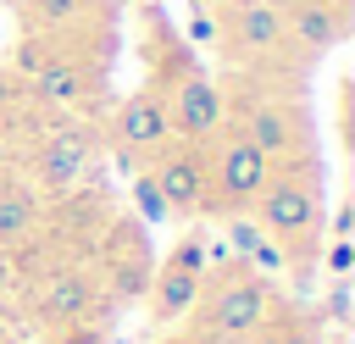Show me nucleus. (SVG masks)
Listing matches in <instances>:
<instances>
[{
    "label": "nucleus",
    "mask_w": 355,
    "mask_h": 344,
    "mask_svg": "<svg viewBox=\"0 0 355 344\" xmlns=\"http://www.w3.org/2000/svg\"><path fill=\"white\" fill-rule=\"evenodd\" d=\"M205 211L211 216H250L255 211V200H261V189H266V155L233 128V122H222L205 144Z\"/></svg>",
    "instance_id": "obj_4"
},
{
    "label": "nucleus",
    "mask_w": 355,
    "mask_h": 344,
    "mask_svg": "<svg viewBox=\"0 0 355 344\" xmlns=\"http://www.w3.org/2000/svg\"><path fill=\"white\" fill-rule=\"evenodd\" d=\"M128 200H133V211L144 216V222H166L172 211H166V200L155 194V183H150V172L144 166H133V183H128Z\"/></svg>",
    "instance_id": "obj_17"
},
{
    "label": "nucleus",
    "mask_w": 355,
    "mask_h": 344,
    "mask_svg": "<svg viewBox=\"0 0 355 344\" xmlns=\"http://www.w3.org/2000/svg\"><path fill=\"white\" fill-rule=\"evenodd\" d=\"M327 272H333V277H349V272H355V244H349V239H333V244H327Z\"/></svg>",
    "instance_id": "obj_20"
},
{
    "label": "nucleus",
    "mask_w": 355,
    "mask_h": 344,
    "mask_svg": "<svg viewBox=\"0 0 355 344\" xmlns=\"http://www.w3.org/2000/svg\"><path fill=\"white\" fill-rule=\"evenodd\" d=\"M349 222H355V205H349V200H344V205H338V216H333V227H327V233H333V239H349Z\"/></svg>",
    "instance_id": "obj_23"
},
{
    "label": "nucleus",
    "mask_w": 355,
    "mask_h": 344,
    "mask_svg": "<svg viewBox=\"0 0 355 344\" xmlns=\"http://www.w3.org/2000/svg\"><path fill=\"white\" fill-rule=\"evenodd\" d=\"M250 216L261 222L266 239L283 244L288 272L316 266V244H322V161L316 155H300V161L272 166Z\"/></svg>",
    "instance_id": "obj_1"
},
{
    "label": "nucleus",
    "mask_w": 355,
    "mask_h": 344,
    "mask_svg": "<svg viewBox=\"0 0 355 344\" xmlns=\"http://www.w3.org/2000/svg\"><path fill=\"white\" fill-rule=\"evenodd\" d=\"M6 6H17V11H22V6H33V0H6Z\"/></svg>",
    "instance_id": "obj_26"
},
{
    "label": "nucleus",
    "mask_w": 355,
    "mask_h": 344,
    "mask_svg": "<svg viewBox=\"0 0 355 344\" xmlns=\"http://www.w3.org/2000/svg\"><path fill=\"white\" fill-rule=\"evenodd\" d=\"M161 105H166V122H172V139H189V144H205L222 122H227V100H222V83L205 78L194 61H178L172 83L155 89Z\"/></svg>",
    "instance_id": "obj_7"
},
{
    "label": "nucleus",
    "mask_w": 355,
    "mask_h": 344,
    "mask_svg": "<svg viewBox=\"0 0 355 344\" xmlns=\"http://www.w3.org/2000/svg\"><path fill=\"white\" fill-rule=\"evenodd\" d=\"M277 17H283V39H288V55L300 67H316L333 44H344L349 22L327 6V0H277Z\"/></svg>",
    "instance_id": "obj_11"
},
{
    "label": "nucleus",
    "mask_w": 355,
    "mask_h": 344,
    "mask_svg": "<svg viewBox=\"0 0 355 344\" xmlns=\"http://www.w3.org/2000/svg\"><path fill=\"white\" fill-rule=\"evenodd\" d=\"M0 344H22V322L11 316V305L0 300Z\"/></svg>",
    "instance_id": "obj_21"
},
{
    "label": "nucleus",
    "mask_w": 355,
    "mask_h": 344,
    "mask_svg": "<svg viewBox=\"0 0 355 344\" xmlns=\"http://www.w3.org/2000/svg\"><path fill=\"white\" fill-rule=\"evenodd\" d=\"M22 294H28V316L50 333H61L72 322H100L111 311V289H105L100 266H89V261H55V266L33 272L22 283Z\"/></svg>",
    "instance_id": "obj_5"
},
{
    "label": "nucleus",
    "mask_w": 355,
    "mask_h": 344,
    "mask_svg": "<svg viewBox=\"0 0 355 344\" xmlns=\"http://www.w3.org/2000/svg\"><path fill=\"white\" fill-rule=\"evenodd\" d=\"M155 194L166 200L172 216H200L205 211V150L189 144V139H172L166 150H155L144 161Z\"/></svg>",
    "instance_id": "obj_10"
},
{
    "label": "nucleus",
    "mask_w": 355,
    "mask_h": 344,
    "mask_svg": "<svg viewBox=\"0 0 355 344\" xmlns=\"http://www.w3.org/2000/svg\"><path fill=\"white\" fill-rule=\"evenodd\" d=\"M194 6H205V11H222V6H227V0H194Z\"/></svg>",
    "instance_id": "obj_25"
},
{
    "label": "nucleus",
    "mask_w": 355,
    "mask_h": 344,
    "mask_svg": "<svg viewBox=\"0 0 355 344\" xmlns=\"http://www.w3.org/2000/svg\"><path fill=\"white\" fill-rule=\"evenodd\" d=\"M94 161H100V128H94V117L44 111V122L28 139L22 183H28V194L39 205H61V200L83 194V183L94 178Z\"/></svg>",
    "instance_id": "obj_2"
},
{
    "label": "nucleus",
    "mask_w": 355,
    "mask_h": 344,
    "mask_svg": "<svg viewBox=\"0 0 355 344\" xmlns=\"http://www.w3.org/2000/svg\"><path fill=\"white\" fill-rule=\"evenodd\" d=\"M272 311H277L272 283L239 261V266L205 272V289H200V300H194V311H189V322H194L189 333H194L200 344H250V338L266 327Z\"/></svg>",
    "instance_id": "obj_3"
},
{
    "label": "nucleus",
    "mask_w": 355,
    "mask_h": 344,
    "mask_svg": "<svg viewBox=\"0 0 355 344\" xmlns=\"http://www.w3.org/2000/svg\"><path fill=\"white\" fill-rule=\"evenodd\" d=\"M17 100H22V94H17V83H11L6 72H0V122H6L11 111H17Z\"/></svg>",
    "instance_id": "obj_22"
},
{
    "label": "nucleus",
    "mask_w": 355,
    "mask_h": 344,
    "mask_svg": "<svg viewBox=\"0 0 355 344\" xmlns=\"http://www.w3.org/2000/svg\"><path fill=\"white\" fill-rule=\"evenodd\" d=\"M216 50H227V61L239 72H266L288 55L283 39V17L277 0H227L216 17Z\"/></svg>",
    "instance_id": "obj_6"
},
{
    "label": "nucleus",
    "mask_w": 355,
    "mask_h": 344,
    "mask_svg": "<svg viewBox=\"0 0 355 344\" xmlns=\"http://www.w3.org/2000/svg\"><path fill=\"white\" fill-rule=\"evenodd\" d=\"M349 311H355V300H349V277H333V289H327V300H322V311H316V322H333V327H349Z\"/></svg>",
    "instance_id": "obj_18"
},
{
    "label": "nucleus",
    "mask_w": 355,
    "mask_h": 344,
    "mask_svg": "<svg viewBox=\"0 0 355 344\" xmlns=\"http://www.w3.org/2000/svg\"><path fill=\"white\" fill-rule=\"evenodd\" d=\"M105 133H111V144H116V155L128 166H144L155 150H166L172 144V122H166V105H161L155 83L122 94L116 111H111V122H105Z\"/></svg>",
    "instance_id": "obj_9"
},
{
    "label": "nucleus",
    "mask_w": 355,
    "mask_h": 344,
    "mask_svg": "<svg viewBox=\"0 0 355 344\" xmlns=\"http://www.w3.org/2000/svg\"><path fill=\"white\" fill-rule=\"evenodd\" d=\"M39 233H44V205L28 194L17 172H0V250L22 255L28 244H39Z\"/></svg>",
    "instance_id": "obj_14"
},
{
    "label": "nucleus",
    "mask_w": 355,
    "mask_h": 344,
    "mask_svg": "<svg viewBox=\"0 0 355 344\" xmlns=\"http://www.w3.org/2000/svg\"><path fill=\"white\" fill-rule=\"evenodd\" d=\"M17 17L28 39H89L111 22V0H33Z\"/></svg>",
    "instance_id": "obj_13"
},
{
    "label": "nucleus",
    "mask_w": 355,
    "mask_h": 344,
    "mask_svg": "<svg viewBox=\"0 0 355 344\" xmlns=\"http://www.w3.org/2000/svg\"><path fill=\"white\" fill-rule=\"evenodd\" d=\"M100 266V277H105V289H111V300H144V289H150V244H144V227L139 222H116L111 227V239H105V255L94 261Z\"/></svg>",
    "instance_id": "obj_12"
},
{
    "label": "nucleus",
    "mask_w": 355,
    "mask_h": 344,
    "mask_svg": "<svg viewBox=\"0 0 355 344\" xmlns=\"http://www.w3.org/2000/svg\"><path fill=\"white\" fill-rule=\"evenodd\" d=\"M189 39H194V44H216V11L189 6Z\"/></svg>",
    "instance_id": "obj_19"
},
{
    "label": "nucleus",
    "mask_w": 355,
    "mask_h": 344,
    "mask_svg": "<svg viewBox=\"0 0 355 344\" xmlns=\"http://www.w3.org/2000/svg\"><path fill=\"white\" fill-rule=\"evenodd\" d=\"M250 344H322V322H316V311H311V316H300V311H272L266 327H261Z\"/></svg>",
    "instance_id": "obj_16"
},
{
    "label": "nucleus",
    "mask_w": 355,
    "mask_h": 344,
    "mask_svg": "<svg viewBox=\"0 0 355 344\" xmlns=\"http://www.w3.org/2000/svg\"><path fill=\"white\" fill-rule=\"evenodd\" d=\"M222 244H227V250H233V255H239L250 272H266V277L288 272V255H283V244H277V239H266L255 216H227V233H222Z\"/></svg>",
    "instance_id": "obj_15"
},
{
    "label": "nucleus",
    "mask_w": 355,
    "mask_h": 344,
    "mask_svg": "<svg viewBox=\"0 0 355 344\" xmlns=\"http://www.w3.org/2000/svg\"><path fill=\"white\" fill-rule=\"evenodd\" d=\"M200 289H205V233H189V239H183V244L150 272V289H144L150 316H155L161 327L183 322V316L194 311Z\"/></svg>",
    "instance_id": "obj_8"
},
{
    "label": "nucleus",
    "mask_w": 355,
    "mask_h": 344,
    "mask_svg": "<svg viewBox=\"0 0 355 344\" xmlns=\"http://www.w3.org/2000/svg\"><path fill=\"white\" fill-rule=\"evenodd\" d=\"M155 344H200V338H194V333H189V327H183V333H161V338H155Z\"/></svg>",
    "instance_id": "obj_24"
},
{
    "label": "nucleus",
    "mask_w": 355,
    "mask_h": 344,
    "mask_svg": "<svg viewBox=\"0 0 355 344\" xmlns=\"http://www.w3.org/2000/svg\"><path fill=\"white\" fill-rule=\"evenodd\" d=\"M333 344H349V333H338V338H333Z\"/></svg>",
    "instance_id": "obj_27"
}]
</instances>
